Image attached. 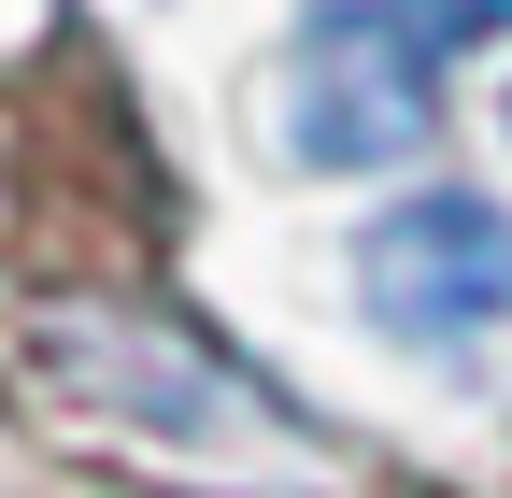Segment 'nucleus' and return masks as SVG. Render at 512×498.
<instances>
[{"instance_id": "7ed1b4c3", "label": "nucleus", "mask_w": 512, "mask_h": 498, "mask_svg": "<svg viewBox=\"0 0 512 498\" xmlns=\"http://www.w3.org/2000/svg\"><path fill=\"white\" fill-rule=\"evenodd\" d=\"M399 15L427 29V57H456V43H498L512 29V0H399Z\"/></svg>"}, {"instance_id": "f257e3e1", "label": "nucleus", "mask_w": 512, "mask_h": 498, "mask_svg": "<svg viewBox=\"0 0 512 498\" xmlns=\"http://www.w3.org/2000/svg\"><path fill=\"white\" fill-rule=\"evenodd\" d=\"M441 129V57L399 0H328L285 57V157L299 171H384Z\"/></svg>"}, {"instance_id": "f03ea898", "label": "nucleus", "mask_w": 512, "mask_h": 498, "mask_svg": "<svg viewBox=\"0 0 512 498\" xmlns=\"http://www.w3.org/2000/svg\"><path fill=\"white\" fill-rule=\"evenodd\" d=\"M356 299L399 342H498L512 328V214L470 185H427L356 242Z\"/></svg>"}]
</instances>
